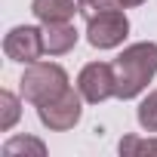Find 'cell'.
<instances>
[{
	"label": "cell",
	"instance_id": "8",
	"mask_svg": "<svg viewBox=\"0 0 157 157\" xmlns=\"http://www.w3.org/2000/svg\"><path fill=\"white\" fill-rule=\"evenodd\" d=\"M31 13L43 25H49V22H71L74 13H80V3H77V0H34Z\"/></svg>",
	"mask_w": 157,
	"mask_h": 157
},
{
	"label": "cell",
	"instance_id": "2",
	"mask_svg": "<svg viewBox=\"0 0 157 157\" xmlns=\"http://www.w3.org/2000/svg\"><path fill=\"white\" fill-rule=\"evenodd\" d=\"M86 19V40L96 49H114L129 34V19L117 0H96L90 6H80Z\"/></svg>",
	"mask_w": 157,
	"mask_h": 157
},
{
	"label": "cell",
	"instance_id": "14",
	"mask_svg": "<svg viewBox=\"0 0 157 157\" xmlns=\"http://www.w3.org/2000/svg\"><path fill=\"white\" fill-rule=\"evenodd\" d=\"M77 3H80V6H90V3H96V0H77Z\"/></svg>",
	"mask_w": 157,
	"mask_h": 157
},
{
	"label": "cell",
	"instance_id": "6",
	"mask_svg": "<svg viewBox=\"0 0 157 157\" xmlns=\"http://www.w3.org/2000/svg\"><path fill=\"white\" fill-rule=\"evenodd\" d=\"M3 52H6V59L22 62V65L37 62V59L46 52V46H43V31L34 28V25H19V28H13V31L3 37Z\"/></svg>",
	"mask_w": 157,
	"mask_h": 157
},
{
	"label": "cell",
	"instance_id": "10",
	"mask_svg": "<svg viewBox=\"0 0 157 157\" xmlns=\"http://www.w3.org/2000/svg\"><path fill=\"white\" fill-rule=\"evenodd\" d=\"M22 117V105H19V99L10 93V90H3L0 93V129H13L16 126V120Z\"/></svg>",
	"mask_w": 157,
	"mask_h": 157
},
{
	"label": "cell",
	"instance_id": "1",
	"mask_svg": "<svg viewBox=\"0 0 157 157\" xmlns=\"http://www.w3.org/2000/svg\"><path fill=\"white\" fill-rule=\"evenodd\" d=\"M114 80H117V90L114 96L117 99H136L157 74V43L154 40H142V43H132L126 46L114 62Z\"/></svg>",
	"mask_w": 157,
	"mask_h": 157
},
{
	"label": "cell",
	"instance_id": "7",
	"mask_svg": "<svg viewBox=\"0 0 157 157\" xmlns=\"http://www.w3.org/2000/svg\"><path fill=\"white\" fill-rule=\"evenodd\" d=\"M43 46L49 56H65L77 46V28L71 22H49L43 25Z\"/></svg>",
	"mask_w": 157,
	"mask_h": 157
},
{
	"label": "cell",
	"instance_id": "11",
	"mask_svg": "<svg viewBox=\"0 0 157 157\" xmlns=\"http://www.w3.org/2000/svg\"><path fill=\"white\" fill-rule=\"evenodd\" d=\"M136 120L145 132H157V90L148 93V99H142V105L136 111Z\"/></svg>",
	"mask_w": 157,
	"mask_h": 157
},
{
	"label": "cell",
	"instance_id": "9",
	"mask_svg": "<svg viewBox=\"0 0 157 157\" xmlns=\"http://www.w3.org/2000/svg\"><path fill=\"white\" fill-rule=\"evenodd\" d=\"M16 154H34V157H43L46 154V145L40 139H31V136H16L3 145V157H16Z\"/></svg>",
	"mask_w": 157,
	"mask_h": 157
},
{
	"label": "cell",
	"instance_id": "13",
	"mask_svg": "<svg viewBox=\"0 0 157 157\" xmlns=\"http://www.w3.org/2000/svg\"><path fill=\"white\" fill-rule=\"evenodd\" d=\"M117 3H120L123 10H129V6H142V3H145V0H117Z\"/></svg>",
	"mask_w": 157,
	"mask_h": 157
},
{
	"label": "cell",
	"instance_id": "5",
	"mask_svg": "<svg viewBox=\"0 0 157 157\" xmlns=\"http://www.w3.org/2000/svg\"><path fill=\"white\" fill-rule=\"evenodd\" d=\"M77 90H80L83 102H90V105H99V102L111 99L114 90H117L114 65H108V62H90V65H83V71L77 74Z\"/></svg>",
	"mask_w": 157,
	"mask_h": 157
},
{
	"label": "cell",
	"instance_id": "12",
	"mask_svg": "<svg viewBox=\"0 0 157 157\" xmlns=\"http://www.w3.org/2000/svg\"><path fill=\"white\" fill-rule=\"evenodd\" d=\"M120 154H126V157H136V154H157V139L123 136V139H120Z\"/></svg>",
	"mask_w": 157,
	"mask_h": 157
},
{
	"label": "cell",
	"instance_id": "3",
	"mask_svg": "<svg viewBox=\"0 0 157 157\" xmlns=\"http://www.w3.org/2000/svg\"><path fill=\"white\" fill-rule=\"evenodd\" d=\"M22 99L31 105H43L68 90V71L56 62H31L19 80Z\"/></svg>",
	"mask_w": 157,
	"mask_h": 157
},
{
	"label": "cell",
	"instance_id": "4",
	"mask_svg": "<svg viewBox=\"0 0 157 157\" xmlns=\"http://www.w3.org/2000/svg\"><path fill=\"white\" fill-rule=\"evenodd\" d=\"M37 117H40V123H43L46 129H52V132L74 129L77 120L83 117V96H80V90H71V86H68L62 96H56V99L37 105Z\"/></svg>",
	"mask_w": 157,
	"mask_h": 157
}]
</instances>
